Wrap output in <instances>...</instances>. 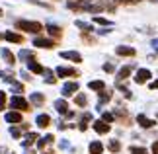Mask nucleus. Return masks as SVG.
Wrapping results in <instances>:
<instances>
[{
  "label": "nucleus",
  "instance_id": "f257e3e1",
  "mask_svg": "<svg viewBox=\"0 0 158 154\" xmlns=\"http://www.w3.org/2000/svg\"><path fill=\"white\" fill-rule=\"evenodd\" d=\"M16 29H20V31H27V33H41V29H43V26H41L39 22H31V20H16Z\"/></svg>",
  "mask_w": 158,
  "mask_h": 154
},
{
  "label": "nucleus",
  "instance_id": "f03ea898",
  "mask_svg": "<svg viewBox=\"0 0 158 154\" xmlns=\"http://www.w3.org/2000/svg\"><path fill=\"white\" fill-rule=\"evenodd\" d=\"M10 106L16 109V111H29L31 109V106H29V102H26L22 96H14L10 100Z\"/></svg>",
  "mask_w": 158,
  "mask_h": 154
},
{
  "label": "nucleus",
  "instance_id": "7ed1b4c3",
  "mask_svg": "<svg viewBox=\"0 0 158 154\" xmlns=\"http://www.w3.org/2000/svg\"><path fill=\"white\" fill-rule=\"evenodd\" d=\"M33 47H41V49H53L57 47V39H45V37H35L33 39Z\"/></svg>",
  "mask_w": 158,
  "mask_h": 154
},
{
  "label": "nucleus",
  "instance_id": "20e7f679",
  "mask_svg": "<svg viewBox=\"0 0 158 154\" xmlns=\"http://www.w3.org/2000/svg\"><path fill=\"white\" fill-rule=\"evenodd\" d=\"M57 76L59 78H69V76L76 78V76H80V72H78L76 69H70V66H59V69H57Z\"/></svg>",
  "mask_w": 158,
  "mask_h": 154
},
{
  "label": "nucleus",
  "instance_id": "39448f33",
  "mask_svg": "<svg viewBox=\"0 0 158 154\" xmlns=\"http://www.w3.org/2000/svg\"><path fill=\"white\" fill-rule=\"evenodd\" d=\"M150 78H152V72H150V70H147V69H139L137 74H135V82H137V84H147Z\"/></svg>",
  "mask_w": 158,
  "mask_h": 154
},
{
  "label": "nucleus",
  "instance_id": "423d86ee",
  "mask_svg": "<svg viewBox=\"0 0 158 154\" xmlns=\"http://www.w3.org/2000/svg\"><path fill=\"white\" fill-rule=\"evenodd\" d=\"M60 57L66 59V60H72V63H82V57H80V53H76V51H63L60 53Z\"/></svg>",
  "mask_w": 158,
  "mask_h": 154
},
{
  "label": "nucleus",
  "instance_id": "0eeeda50",
  "mask_svg": "<svg viewBox=\"0 0 158 154\" xmlns=\"http://www.w3.org/2000/svg\"><path fill=\"white\" fill-rule=\"evenodd\" d=\"M137 123H139L143 129H152V127H156V121H154V119H148L147 115H139V117H137Z\"/></svg>",
  "mask_w": 158,
  "mask_h": 154
},
{
  "label": "nucleus",
  "instance_id": "6e6552de",
  "mask_svg": "<svg viewBox=\"0 0 158 154\" xmlns=\"http://www.w3.org/2000/svg\"><path fill=\"white\" fill-rule=\"evenodd\" d=\"M113 117H115V119H117V121L121 123V125H131V117L127 115V111H125V109H117Z\"/></svg>",
  "mask_w": 158,
  "mask_h": 154
},
{
  "label": "nucleus",
  "instance_id": "1a4fd4ad",
  "mask_svg": "<svg viewBox=\"0 0 158 154\" xmlns=\"http://www.w3.org/2000/svg\"><path fill=\"white\" fill-rule=\"evenodd\" d=\"M2 37L10 43H23V35L16 33V31H6V33H2Z\"/></svg>",
  "mask_w": 158,
  "mask_h": 154
},
{
  "label": "nucleus",
  "instance_id": "9d476101",
  "mask_svg": "<svg viewBox=\"0 0 158 154\" xmlns=\"http://www.w3.org/2000/svg\"><path fill=\"white\" fill-rule=\"evenodd\" d=\"M133 69H135L133 65H125L123 69H121V70L117 72V80H119V82H123V80L129 78V76H131V72H133Z\"/></svg>",
  "mask_w": 158,
  "mask_h": 154
},
{
  "label": "nucleus",
  "instance_id": "9b49d317",
  "mask_svg": "<svg viewBox=\"0 0 158 154\" xmlns=\"http://www.w3.org/2000/svg\"><path fill=\"white\" fill-rule=\"evenodd\" d=\"M47 31H49V35H51V37L59 39L60 35H63V27H60V26H57V23H47Z\"/></svg>",
  "mask_w": 158,
  "mask_h": 154
},
{
  "label": "nucleus",
  "instance_id": "f8f14e48",
  "mask_svg": "<svg viewBox=\"0 0 158 154\" xmlns=\"http://www.w3.org/2000/svg\"><path fill=\"white\" fill-rule=\"evenodd\" d=\"M74 92H78V82H66V84L63 86V96H64V98L72 96Z\"/></svg>",
  "mask_w": 158,
  "mask_h": 154
},
{
  "label": "nucleus",
  "instance_id": "ddd939ff",
  "mask_svg": "<svg viewBox=\"0 0 158 154\" xmlns=\"http://www.w3.org/2000/svg\"><path fill=\"white\" fill-rule=\"evenodd\" d=\"M94 131L100 133V135H106V133L111 131V127H109L106 121H94Z\"/></svg>",
  "mask_w": 158,
  "mask_h": 154
},
{
  "label": "nucleus",
  "instance_id": "4468645a",
  "mask_svg": "<svg viewBox=\"0 0 158 154\" xmlns=\"http://www.w3.org/2000/svg\"><path fill=\"white\" fill-rule=\"evenodd\" d=\"M20 60L22 63H31V60H35V53L33 51H29V49H22L20 51Z\"/></svg>",
  "mask_w": 158,
  "mask_h": 154
},
{
  "label": "nucleus",
  "instance_id": "2eb2a0df",
  "mask_svg": "<svg viewBox=\"0 0 158 154\" xmlns=\"http://www.w3.org/2000/svg\"><path fill=\"white\" fill-rule=\"evenodd\" d=\"M135 49H133V47H117V49H115V55H119V57H135Z\"/></svg>",
  "mask_w": 158,
  "mask_h": 154
},
{
  "label": "nucleus",
  "instance_id": "dca6fc26",
  "mask_svg": "<svg viewBox=\"0 0 158 154\" xmlns=\"http://www.w3.org/2000/svg\"><path fill=\"white\" fill-rule=\"evenodd\" d=\"M55 107H57V111H59V113H63V115H69V117H72V113L69 111V103H66L64 100H57V102H55Z\"/></svg>",
  "mask_w": 158,
  "mask_h": 154
},
{
  "label": "nucleus",
  "instance_id": "f3484780",
  "mask_svg": "<svg viewBox=\"0 0 158 154\" xmlns=\"http://www.w3.org/2000/svg\"><path fill=\"white\" fill-rule=\"evenodd\" d=\"M49 125H51V117L47 115V113H41V115H37V127L45 129V127H49Z\"/></svg>",
  "mask_w": 158,
  "mask_h": 154
},
{
  "label": "nucleus",
  "instance_id": "a211bd4d",
  "mask_svg": "<svg viewBox=\"0 0 158 154\" xmlns=\"http://www.w3.org/2000/svg\"><path fill=\"white\" fill-rule=\"evenodd\" d=\"M6 121H8V123H22V113H20V111H10V113H6Z\"/></svg>",
  "mask_w": 158,
  "mask_h": 154
},
{
  "label": "nucleus",
  "instance_id": "6ab92c4d",
  "mask_svg": "<svg viewBox=\"0 0 158 154\" xmlns=\"http://www.w3.org/2000/svg\"><path fill=\"white\" fill-rule=\"evenodd\" d=\"M88 150H90V154H102V152H104V144H102L100 140H94V143L90 144Z\"/></svg>",
  "mask_w": 158,
  "mask_h": 154
},
{
  "label": "nucleus",
  "instance_id": "aec40b11",
  "mask_svg": "<svg viewBox=\"0 0 158 154\" xmlns=\"http://www.w3.org/2000/svg\"><path fill=\"white\" fill-rule=\"evenodd\" d=\"M27 66H29V70H31V72H35V74H43V72H45V69L37 63V60H31V63H27Z\"/></svg>",
  "mask_w": 158,
  "mask_h": 154
},
{
  "label": "nucleus",
  "instance_id": "412c9836",
  "mask_svg": "<svg viewBox=\"0 0 158 154\" xmlns=\"http://www.w3.org/2000/svg\"><path fill=\"white\" fill-rule=\"evenodd\" d=\"M88 88H90V90H94V92H104L106 84L102 82V80H94V82H90V84H88Z\"/></svg>",
  "mask_w": 158,
  "mask_h": 154
},
{
  "label": "nucleus",
  "instance_id": "4be33fe9",
  "mask_svg": "<svg viewBox=\"0 0 158 154\" xmlns=\"http://www.w3.org/2000/svg\"><path fill=\"white\" fill-rule=\"evenodd\" d=\"M31 103H35V106H43V103H45V96L35 92V94L31 96Z\"/></svg>",
  "mask_w": 158,
  "mask_h": 154
},
{
  "label": "nucleus",
  "instance_id": "5701e85b",
  "mask_svg": "<svg viewBox=\"0 0 158 154\" xmlns=\"http://www.w3.org/2000/svg\"><path fill=\"white\" fill-rule=\"evenodd\" d=\"M109 100H111V92H102V98L98 100V107L104 106V103H107Z\"/></svg>",
  "mask_w": 158,
  "mask_h": 154
},
{
  "label": "nucleus",
  "instance_id": "b1692460",
  "mask_svg": "<svg viewBox=\"0 0 158 154\" xmlns=\"http://www.w3.org/2000/svg\"><path fill=\"white\" fill-rule=\"evenodd\" d=\"M74 102H76V106H78V107H86V106H88L86 96H82V94H78V96L74 98Z\"/></svg>",
  "mask_w": 158,
  "mask_h": 154
},
{
  "label": "nucleus",
  "instance_id": "393cba45",
  "mask_svg": "<svg viewBox=\"0 0 158 154\" xmlns=\"http://www.w3.org/2000/svg\"><path fill=\"white\" fill-rule=\"evenodd\" d=\"M2 57H4V60H6V63H8V65H14V55H12L10 51H8V49H4V51H2Z\"/></svg>",
  "mask_w": 158,
  "mask_h": 154
},
{
  "label": "nucleus",
  "instance_id": "a878e982",
  "mask_svg": "<svg viewBox=\"0 0 158 154\" xmlns=\"http://www.w3.org/2000/svg\"><path fill=\"white\" fill-rule=\"evenodd\" d=\"M109 150H111V152H119L121 150V143H119V140H111V143H109Z\"/></svg>",
  "mask_w": 158,
  "mask_h": 154
},
{
  "label": "nucleus",
  "instance_id": "bb28decb",
  "mask_svg": "<svg viewBox=\"0 0 158 154\" xmlns=\"http://www.w3.org/2000/svg\"><path fill=\"white\" fill-rule=\"evenodd\" d=\"M94 23H100V26H111V22H107L106 18H100V16H94Z\"/></svg>",
  "mask_w": 158,
  "mask_h": 154
},
{
  "label": "nucleus",
  "instance_id": "cd10ccee",
  "mask_svg": "<svg viewBox=\"0 0 158 154\" xmlns=\"http://www.w3.org/2000/svg\"><path fill=\"white\" fill-rule=\"evenodd\" d=\"M76 26L80 27V29H84V31H86V33H90V31H92V26H88V23H84V22H80V20L76 22Z\"/></svg>",
  "mask_w": 158,
  "mask_h": 154
},
{
  "label": "nucleus",
  "instance_id": "c85d7f7f",
  "mask_svg": "<svg viewBox=\"0 0 158 154\" xmlns=\"http://www.w3.org/2000/svg\"><path fill=\"white\" fill-rule=\"evenodd\" d=\"M131 154H148V152H147V148H143V146H133Z\"/></svg>",
  "mask_w": 158,
  "mask_h": 154
},
{
  "label": "nucleus",
  "instance_id": "c756f323",
  "mask_svg": "<svg viewBox=\"0 0 158 154\" xmlns=\"http://www.w3.org/2000/svg\"><path fill=\"white\" fill-rule=\"evenodd\" d=\"M6 109V92H0V111Z\"/></svg>",
  "mask_w": 158,
  "mask_h": 154
},
{
  "label": "nucleus",
  "instance_id": "7c9ffc66",
  "mask_svg": "<svg viewBox=\"0 0 158 154\" xmlns=\"http://www.w3.org/2000/svg\"><path fill=\"white\" fill-rule=\"evenodd\" d=\"M35 139H37V135H35V133H29L27 137H26V144H31Z\"/></svg>",
  "mask_w": 158,
  "mask_h": 154
},
{
  "label": "nucleus",
  "instance_id": "2f4dec72",
  "mask_svg": "<svg viewBox=\"0 0 158 154\" xmlns=\"http://www.w3.org/2000/svg\"><path fill=\"white\" fill-rule=\"evenodd\" d=\"M113 4H123V6H127V4H133L135 0H111Z\"/></svg>",
  "mask_w": 158,
  "mask_h": 154
},
{
  "label": "nucleus",
  "instance_id": "473e14b6",
  "mask_svg": "<svg viewBox=\"0 0 158 154\" xmlns=\"http://www.w3.org/2000/svg\"><path fill=\"white\" fill-rule=\"evenodd\" d=\"M104 121H106V123H111V121H113V115H111V113H104Z\"/></svg>",
  "mask_w": 158,
  "mask_h": 154
},
{
  "label": "nucleus",
  "instance_id": "72a5a7b5",
  "mask_svg": "<svg viewBox=\"0 0 158 154\" xmlns=\"http://www.w3.org/2000/svg\"><path fill=\"white\" fill-rule=\"evenodd\" d=\"M104 70H106V72H113L115 66H113V65H104Z\"/></svg>",
  "mask_w": 158,
  "mask_h": 154
},
{
  "label": "nucleus",
  "instance_id": "f704fd0d",
  "mask_svg": "<svg viewBox=\"0 0 158 154\" xmlns=\"http://www.w3.org/2000/svg\"><path fill=\"white\" fill-rule=\"evenodd\" d=\"M152 154H158V140H154V144H152Z\"/></svg>",
  "mask_w": 158,
  "mask_h": 154
},
{
  "label": "nucleus",
  "instance_id": "c9c22d12",
  "mask_svg": "<svg viewBox=\"0 0 158 154\" xmlns=\"http://www.w3.org/2000/svg\"><path fill=\"white\" fill-rule=\"evenodd\" d=\"M12 135H14V137H20L22 131H20V129H12Z\"/></svg>",
  "mask_w": 158,
  "mask_h": 154
},
{
  "label": "nucleus",
  "instance_id": "e433bc0d",
  "mask_svg": "<svg viewBox=\"0 0 158 154\" xmlns=\"http://www.w3.org/2000/svg\"><path fill=\"white\" fill-rule=\"evenodd\" d=\"M150 90H158V80L156 82H150Z\"/></svg>",
  "mask_w": 158,
  "mask_h": 154
},
{
  "label": "nucleus",
  "instance_id": "4c0bfd02",
  "mask_svg": "<svg viewBox=\"0 0 158 154\" xmlns=\"http://www.w3.org/2000/svg\"><path fill=\"white\" fill-rule=\"evenodd\" d=\"M80 2H84V4H86V2H94V0H80Z\"/></svg>",
  "mask_w": 158,
  "mask_h": 154
},
{
  "label": "nucleus",
  "instance_id": "58836bf2",
  "mask_svg": "<svg viewBox=\"0 0 158 154\" xmlns=\"http://www.w3.org/2000/svg\"><path fill=\"white\" fill-rule=\"evenodd\" d=\"M152 45H154V49H158V41H154V43H152Z\"/></svg>",
  "mask_w": 158,
  "mask_h": 154
},
{
  "label": "nucleus",
  "instance_id": "ea45409f",
  "mask_svg": "<svg viewBox=\"0 0 158 154\" xmlns=\"http://www.w3.org/2000/svg\"><path fill=\"white\" fill-rule=\"evenodd\" d=\"M0 16H2V8H0Z\"/></svg>",
  "mask_w": 158,
  "mask_h": 154
},
{
  "label": "nucleus",
  "instance_id": "a19ab883",
  "mask_svg": "<svg viewBox=\"0 0 158 154\" xmlns=\"http://www.w3.org/2000/svg\"><path fill=\"white\" fill-rule=\"evenodd\" d=\"M150 2H158V0H150Z\"/></svg>",
  "mask_w": 158,
  "mask_h": 154
},
{
  "label": "nucleus",
  "instance_id": "79ce46f5",
  "mask_svg": "<svg viewBox=\"0 0 158 154\" xmlns=\"http://www.w3.org/2000/svg\"><path fill=\"white\" fill-rule=\"evenodd\" d=\"M0 39H4V37H2V33H0Z\"/></svg>",
  "mask_w": 158,
  "mask_h": 154
},
{
  "label": "nucleus",
  "instance_id": "37998d69",
  "mask_svg": "<svg viewBox=\"0 0 158 154\" xmlns=\"http://www.w3.org/2000/svg\"><path fill=\"white\" fill-rule=\"evenodd\" d=\"M135 2H139V0H135Z\"/></svg>",
  "mask_w": 158,
  "mask_h": 154
}]
</instances>
